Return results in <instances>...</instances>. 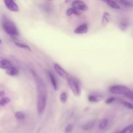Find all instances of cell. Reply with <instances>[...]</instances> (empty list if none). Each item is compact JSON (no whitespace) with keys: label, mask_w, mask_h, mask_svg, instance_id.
Instances as JSON below:
<instances>
[{"label":"cell","mask_w":133,"mask_h":133,"mask_svg":"<svg viewBox=\"0 0 133 133\" xmlns=\"http://www.w3.org/2000/svg\"><path fill=\"white\" fill-rule=\"evenodd\" d=\"M31 73L36 84L37 90V111L39 115H42L44 112L46 108L48 101V90L44 80L40 75L33 70H31Z\"/></svg>","instance_id":"obj_1"},{"label":"cell","mask_w":133,"mask_h":133,"mask_svg":"<svg viewBox=\"0 0 133 133\" xmlns=\"http://www.w3.org/2000/svg\"><path fill=\"white\" fill-rule=\"evenodd\" d=\"M1 25L4 31L7 35L12 36H17L19 35V32L15 23L6 17H3Z\"/></svg>","instance_id":"obj_2"},{"label":"cell","mask_w":133,"mask_h":133,"mask_svg":"<svg viewBox=\"0 0 133 133\" xmlns=\"http://www.w3.org/2000/svg\"><path fill=\"white\" fill-rule=\"evenodd\" d=\"M67 81L70 90L74 94V96H75L76 97H79L81 95V90L80 87V83L78 79L74 77H69L67 79Z\"/></svg>","instance_id":"obj_3"},{"label":"cell","mask_w":133,"mask_h":133,"mask_svg":"<svg viewBox=\"0 0 133 133\" xmlns=\"http://www.w3.org/2000/svg\"><path fill=\"white\" fill-rule=\"evenodd\" d=\"M130 91V89L127 87L121 84H116L113 85L109 88V92L112 94H119V95H125Z\"/></svg>","instance_id":"obj_4"},{"label":"cell","mask_w":133,"mask_h":133,"mask_svg":"<svg viewBox=\"0 0 133 133\" xmlns=\"http://www.w3.org/2000/svg\"><path fill=\"white\" fill-rule=\"evenodd\" d=\"M53 67H54L55 71V72L57 73L58 76H60L62 78H64V79H68L69 77V75L67 71L62 66H60L58 64L55 63Z\"/></svg>","instance_id":"obj_5"},{"label":"cell","mask_w":133,"mask_h":133,"mask_svg":"<svg viewBox=\"0 0 133 133\" xmlns=\"http://www.w3.org/2000/svg\"><path fill=\"white\" fill-rule=\"evenodd\" d=\"M72 6L74 9L79 10V11H87L88 7L85 3L81 0H75L72 2Z\"/></svg>","instance_id":"obj_6"},{"label":"cell","mask_w":133,"mask_h":133,"mask_svg":"<svg viewBox=\"0 0 133 133\" xmlns=\"http://www.w3.org/2000/svg\"><path fill=\"white\" fill-rule=\"evenodd\" d=\"M3 1L6 7L9 10L14 12L19 11V7H18V5L14 2V0H3Z\"/></svg>","instance_id":"obj_7"},{"label":"cell","mask_w":133,"mask_h":133,"mask_svg":"<svg viewBox=\"0 0 133 133\" xmlns=\"http://www.w3.org/2000/svg\"><path fill=\"white\" fill-rule=\"evenodd\" d=\"M88 31V27L87 23H83L80 25L74 30V33L76 35H84L87 34Z\"/></svg>","instance_id":"obj_8"},{"label":"cell","mask_w":133,"mask_h":133,"mask_svg":"<svg viewBox=\"0 0 133 133\" xmlns=\"http://www.w3.org/2000/svg\"><path fill=\"white\" fill-rule=\"evenodd\" d=\"M12 66H14V65L12 63L11 61H10L9 60L5 59V58L0 60V69H1V70H4L6 71V70L10 68Z\"/></svg>","instance_id":"obj_9"},{"label":"cell","mask_w":133,"mask_h":133,"mask_svg":"<svg viewBox=\"0 0 133 133\" xmlns=\"http://www.w3.org/2000/svg\"><path fill=\"white\" fill-rule=\"evenodd\" d=\"M48 75H49V79H50L51 83L53 88H54L55 90L57 91L58 90V82H57V79H56L55 76V75L53 74V73L51 72V71H48Z\"/></svg>","instance_id":"obj_10"},{"label":"cell","mask_w":133,"mask_h":133,"mask_svg":"<svg viewBox=\"0 0 133 133\" xmlns=\"http://www.w3.org/2000/svg\"><path fill=\"white\" fill-rule=\"evenodd\" d=\"M103 98L104 97L99 94H90L88 96V100L91 103L100 102Z\"/></svg>","instance_id":"obj_11"},{"label":"cell","mask_w":133,"mask_h":133,"mask_svg":"<svg viewBox=\"0 0 133 133\" xmlns=\"http://www.w3.org/2000/svg\"><path fill=\"white\" fill-rule=\"evenodd\" d=\"M5 73H6V75H8L9 76L14 77V76H16V75H18V74H19V71H18V70L15 67V66H12V67H10V68L6 70V71H5Z\"/></svg>","instance_id":"obj_12"},{"label":"cell","mask_w":133,"mask_h":133,"mask_svg":"<svg viewBox=\"0 0 133 133\" xmlns=\"http://www.w3.org/2000/svg\"><path fill=\"white\" fill-rule=\"evenodd\" d=\"M101 1H103L105 3H106L108 6H109L112 9H120L119 5L116 1H113V0H101Z\"/></svg>","instance_id":"obj_13"},{"label":"cell","mask_w":133,"mask_h":133,"mask_svg":"<svg viewBox=\"0 0 133 133\" xmlns=\"http://www.w3.org/2000/svg\"><path fill=\"white\" fill-rule=\"evenodd\" d=\"M110 15L109 13L108 12H105L103 15L102 17V20H101V25L103 27L109 24V22H110Z\"/></svg>","instance_id":"obj_14"},{"label":"cell","mask_w":133,"mask_h":133,"mask_svg":"<svg viewBox=\"0 0 133 133\" xmlns=\"http://www.w3.org/2000/svg\"><path fill=\"white\" fill-rule=\"evenodd\" d=\"M95 124H96V121H90L88 123H85V124L83 125L82 126V129H83L84 131H88V130L91 129L93 128L95 126Z\"/></svg>","instance_id":"obj_15"},{"label":"cell","mask_w":133,"mask_h":133,"mask_svg":"<svg viewBox=\"0 0 133 133\" xmlns=\"http://www.w3.org/2000/svg\"><path fill=\"white\" fill-rule=\"evenodd\" d=\"M129 27V22L127 19H122L119 22V28L121 30L125 31Z\"/></svg>","instance_id":"obj_16"},{"label":"cell","mask_w":133,"mask_h":133,"mask_svg":"<svg viewBox=\"0 0 133 133\" xmlns=\"http://www.w3.org/2000/svg\"><path fill=\"white\" fill-rule=\"evenodd\" d=\"M66 15L70 16L71 15H75L79 16L81 15V12L79 10H77V9H74V8H70V9H68L67 11H66Z\"/></svg>","instance_id":"obj_17"},{"label":"cell","mask_w":133,"mask_h":133,"mask_svg":"<svg viewBox=\"0 0 133 133\" xmlns=\"http://www.w3.org/2000/svg\"><path fill=\"white\" fill-rule=\"evenodd\" d=\"M14 44H15L17 47H18V48H22V49H26V50L29 51H31V48H30L27 44H23V43H20V42H14Z\"/></svg>","instance_id":"obj_18"},{"label":"cell","mask_w":133,"mask_h":133,"mask_svg":"<svg viewBox=\"0 0 133 133\" xmlns=\"http://www.w3.org/2000/svg\"><path fill=\"white\" fill-rule=\"evenodd\" d=\"M108 124H109V120H108V119H107V118L103 119L100 122L99 124V128L101 130L105 129L107 127Z\"/></svg>","instance_id":"obj_19"},{"label":"cell","mask_w":133,"mask_h":133,"mask_svg":"<svg viewBox=\"0 0 133 133\" xmlns=\"http://www.w3.org/2000/svg\"><path fill=\"white\" fill-rule=\"evenodd\" d=\"M10 102V99L8 97H3L0 99V106L4 107Z\"/></svg>","instance_id":"obj_20"},{"label":"cell","mask_w":133,"mask_h":133,"mask_svg":"<svg viewBox=\"0 0 133 133\" xmlns=\"http://www.w3.org/2000/svg\"><path fill=\"white\" fill-rule=\"evenodd\" d=\"M14 116L18 120H23L25 118V113L21 111H18L14 114Z\"/></svg>","instance_id":"obj_21"},{"label":"cell","mask_w":133,"mask_h":133,"mask_svg":"<svg viewBox=\"0 0 133 133\" xmlns=\"http://www.w3.org/2000/svg\"><path fill=\"white\" fill-rule=\"evenodd\" d=\"M118 133H133V124L129 125Z\"/></svg>","instance_id":"obj_22"},{"label":"cell","mask_w":133,"mask_h":133,"mask_svg":"<svg viewBox=\"0 0 133 133\" xmlns=\"http://www.w3.org/2000/svg\"><path fill=\"white\" fill-rule=\"evenodd\" d=\"M68 99V94L66 92H62L60 95V101L62 104H65Z\"/></svg>","instance_id":"obj_23"},{"label":"cell","mask_w":133,"mask_h":133,"mask_svg":"<svg viewBox=\"0 0 133 133\" xmlns=\"http://www.w3.org/2000/svg\"><path fill=\"white\" fill-rule=\"evenodd\" d=\"M121 104H122L125 107L127 108V109H131V110H133V104L131 103L128 102V101H122V100H121Z\"/></svg>","instance_id":"obj_24"},{"label":"cell","mask_w":133,"mask_h":133,"mask_svg":"<svg viewBox=\"0 0 133 133\" xmlns=\"http://www.w3.org/2000/svg\"><path fill=\"white\" fill-rule=\"evenodd\" d=\"M119 3L126 6H133V3L128 0H119Z\"/></svg>","instance_id":"obj_25"},{"label":"cell","mask_w":133,"mask_h":133,"mask_svg":"<svg viewBox=\"0 0 133 133\" xmlns=\"http://www.w3.org/2000/svg\"><path fill=\"white\" fill-rule=\"evenodd\" d=\"M73 125L71 124L68 125L65 128V133H71L73 131Z\"/></svg>","instance_id":"obj_26"},{"label":"cell","mask_w":133,"mask_h":133,"mask_svg":"<svg viewBox=\"0 0 133 133\" xmlns=\"http://www.w3.org/2000/svg\"><path fill=\"white\" fill-rule=\"evenodd\" d=\"M125 96L133 102V91L130 90L128 93H127L125 95Z\"/></svg>","instance_id":"obj_27"},{"label":"cell","mask_w":133,"mask_h":133,"mask_svg":"<svg viewBox=\"0 0 133 133\" xmlns=\"http://www.w3.org/2000/svg\"><path fill=\"white\" fill-rule=\"evenodd\" d=\"M116 97H110V98H108L107 99L105 100V103L107 104V105H110V104L114 103V101H116Z\"/></svg>","instance_id":"obj_28"},{"label":"cell","mask_w":133,"mask_h":133,"mask_svg":"<svg viewBox=\"0 0 133 133\" xmlns=\"http://www.w3.org/2000/svg\"><path fill=\"white\" fill-rule=\"evenodd\" d=\"M5 92H4V91H0V97H5Z\"/></svg>","instance_id":"obj_29"},{"label":"cell","mask_w":133,"mask_h":133,"mask_svg":"<svg viewBox=\"0 0 133 133\" xmlns=\"http://www.w3.org/2000/svg\"><path fill=\"white\" fill-rule=\"evenodd\" d=\"M3 56H4V55L2 53H1V52H0V58H1V59H3Z\"/></svg>","instance_id":"obj_30"},{"label":"cell","mask_w":133,"mask_h":133,"mask_svg":"<svg viewBox=\"0 0 133 133\" xmlns=\"http://www.w3.org/2000/svg\"><path fill=\"white\" fill-rule=\"evenodd\" d=\"M71 0H65V3H69L70 2H71Z\"/></svg>","instance_id":"obj_31"},{"label":"cell","mask_w":133,"mask_h":133,"mask_svg":"<svg viewBox=\"0 0 133 133\" xmlns=\"http://www.w3.org/2000/svg\"><path fill=\"white\" fill-rule=\"evenodd\" d=\"M1 39H0V44H1Z\"/></svg>","instance_id":"obj_32"},{"label":"cell","mask_w":133,"mask_h":133,"mask_svg":"<svg viewBox=\"0 0 133 133\" xmlns=\"http://www.w3.org/2000/svg\"><path fill=\"white\" fill-rule=\"evenodd\" d=\"M49 1H53V0H49Z\"/></svg>","instance_id":"obj_33"},{"label":"cell","mask_w":133,"mask_h":133,"mask_svg":"<svg viewBox=\"0 0 133 133\" xmlns=\"http://www.w3.org/2000/svg\"><path fill=\"white\" fill-rule=\"evenodd\" d=\"M115 133H118V132H115Z\"/></svg>","instance_id":"obj_34"}]
</instances>
